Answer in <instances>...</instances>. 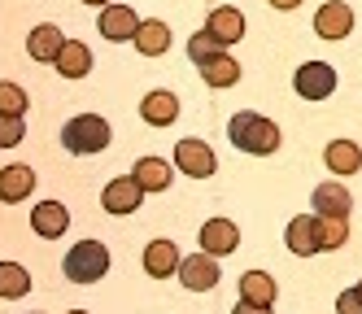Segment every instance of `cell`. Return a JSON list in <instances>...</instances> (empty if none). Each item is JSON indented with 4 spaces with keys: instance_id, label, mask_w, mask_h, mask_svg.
Here are the masks:
<instances>
[{
    "instance_id": "cell-4",
    "label": "cell",
    "mask_w": 362,
    "mask_h": 314,
    "mask_svg": "<svg viewBox=\"0 0 362 314\" xmlns=\"http://www.w3.org/2000/svg\"><path fill=\"white\" fill-rule=\"evenodd\" d=\"M293 88H297V96H305V100H327V96L336 92V70H332L327 62H305V66L297 70V78H293Z\"/></svg>"
},
{
    "instance_id": "cell-23",
    "label": "cell",
    "mask_w": 362,
    "mask_h": 314,
    "mask_svg": "<svg viewBox=\"0 0 362 314\" xmlns=\"http://www.w3.org/2000/svg\"><path fill=\"white\" fill-rule=\"evenodd\" d=\"M310 227H315V249H341L345 236H349V223L345 219H327V214H315L310 219Z\"/></svg>"
},
{
    "instance_id": "cell-17",
    "label": "cell",
    "mask_w": 362,
    "mask_h": 314,
    "mask_svg": "<svg viewBox=\"0 0 362 314\" xmlns=\"http://www.w3.org/2000/svg\"><path fill=\"white\" fill-rule=\"evenodd\" d=\"M35 188V170L31 166H5L0 170V201H27V192Z\"/></svg>"
},
{
    "instance_id": "cell-34",
    "label": "cell",
    "mask_w": 362,
    "mask_h": 314,
    "mask_svg": "<svg viewBox=\"0 0 362 314\" xmlns=\"http://www.w3.org/2000/svg\"><path fill=\"white\" fill-rule=\"evenodd\" d=\"M70 314H88V310H70Z\"/></svg>"
},
{
    "instance_id": "cell-8",
    "label": "cell",
    "mask_w": 362,
    "mask_h": 314,
    "mask_svg": "<svg viewBox=\"0 0 362 314\" xmlns=\"http://www.w3.org/2000/svg\"><path fill=\"white\" fill-rule=\"evenodd\" d=\"M315 31H319V40H336V44H341L354 31V9L341 5V0H332V5H323L315 13Z\"/></svg>"
},
{
    "instance_id": "cell-22",
    "label": "cell",
    "mask_w": 362,
    "mask_h": 314,
    "mask_svg": "<svg viewBox=\"0 0 362 314\" xmlns=\"http://www.w3.org/2000/svg\"><path fill=\"white\" fill-rule=\"evenodd\" d=\"M275 279L267 275V271H249L245 279H240V301L245 306H275Z\"/></svg>"
},
{
    "instance_id": "cell-13",
    "label": "cell",
    "mask_w": 362,
    "mask_h": 314,
    "mask_svg": "<svg viewBox=\"0 0 362 314\" xmlns=\"http://www.w3.org/2000/svg\"><path fill=\"white\" fill-rule=\"evenodd\" d=\"M140 118H144L148 127H170V122L179 118V100H175V92H148V96L140 100Z\"/></svg>"
},
{
    "instance_id": "cell-30",
    "label": "cell",
    "mask_w": 362,
    "mask_h": 314,
    "mask_svg": "<svg viewBox=\"0 0 362 314\" xmlns=\"http://www.w3.org/2000/svg\"><path fill=\"white\" fill-rule=\"evenodd\" d=\"M336 314H362V293L358 288H349V293L336 297Z\"/></svg>"
},
{
    "instance_id": "cell-3",
    "label": "cell",
    "mask_w": 362,
    "mask_h": 314,
    "mask_svg": "<svg viewBox=\"0 0 362 314\" xmlns=\"http://www.w3.org/2000/svg\"><path fill=\"white\" fill-rule=\"evenodd\" d=\"M110 271V249L100 240H79L66 253V279L70 284H96Z\"/></svg>"
},
{
    "instance_id": "cell-25",
    "label": "cell",
    "mask_w": 362,
    "mask_h": 314,
    "mask_svg": "<svg viewBox=\"0 0 362 314\" xmlns=\"http://www.w3.org/2000/svg\"><path fill=\"white\" fill-rule=\"evenodd\" d=\"M31 293V271L22 262H0V297H27Z\"/></svg>"
},
{
    "instance_id": "cell-12",
    "label": "cell",
    "mask_w": 362,
    "mask_h": 314,
    "mask_svg": "<svg viewBox=\"0 0 362 314\" xmlns=\"http://www.w3.org/2000/svg\"><path fill=\"white\" fill-rule=\"evenodd\" d=\"M205 35H214L223 48H227V44H236V40L245 35V18H240V9L218 5V9L210 13V22H205Z\"/></svg>"
},
{
    "instance_id": "cell-32",
    "label": "cell",
    "mask_w": 362,
    "mask_h": 314,
    "mask_svg": "<svg viewBox=\"0 0 362 314\" xmlns=\"http://www.w3.org/2000/svg\"><path fill=\"white\" fill-rule=\"evenodd\" d=\"M275 9H297V5H305V0H271Z\"/></svg>"
},
{
    "instance_id": "cell-28",
    "label": "cell",
    "mask_w": 362,
    "mask_h": 314,
    "mask_svg": "<svg viewBox=\"0 0 362 314\" xmlns=\"http://www.w3.org/2000/svg\"><path fill=\"white\" fill-rule=\"evenodd\" d=\"M218 52H223V44H218L214 35H205V31H197V35H192V44H188V57H192L197 66H201L205 57H218Z\"/></svg>"
},
{
    "instance_id": "cell-2",
    "label": "cell",
    "mask_w": 362,
    "mask_h": 314,
    "mask_svg": "<svg viewBox=\"0 0 362 314\" xmlns=\"http://www.w3.org/2000/svg\"><path fill=\"white\" fill-rule=\"evenodd\" d=\"M62 144L70 153H100V149H110V122L105 118H96V114H79V118H70L62 127Z\"/></svg>"
},
{
    "instance_id": "cell-5",
    "label": "cell",
    "mask_w": 362,
    "mask_h": 314,
    "mask_svg": "<svg viewBox=\"0 0 362 314\" xmlns=\"http://www.w3.org/2000/svg\"><path fill=\"white\" fill-rule=\"evenodd\" d=\"M175 166L179 170H184V175H192V179H210L214 175V153H210V144H205V140H179L175 144Z\"/></svg>"
},
{
    "instance_id": "cell-21",
    "label": "cell",
    "mask_w": 362,
    "mask_h": 314,
    "mask_svg": "<svg viewBox=\"0 0 362 314\" xmlns=\"http://www.w3.org/2000/svg\"><path fill=\"white\" fill-rule=\"evenodd\" d=\"M323 162H327L332 175H354V170L362 166V149H358L354 140H332L327 153H323Z\"/></svg>"
},
{
    "instance_id": "cell-24",
    "label": "cell",
    "mask_w": 362,
    "mask_h": 314,
    "mask_svg": "<svg viewBox=\"0 0 362 314\" xmlns=\"http://www.w3.org/2000/svg\"><path fill=\"white\" fill-rule=\"evenodd\" d=\"M201 78L210 88H231L240 78V66H236V57H227V52H218V57H205L201 62Z\"/></svg>"
},
{
    "instance_id": "cell-19",
    "label": "cell",
    "mask_w": 362,
    "mask_h": 314,
    "mask_svg": "<svg viewBox=\"0 0 362 314\" xmlns=\"http://www.w3.org/2000/svg\"><path fill=\"white\" fill-rule=\"evenodd\" d=\"M144 271H148L153 279L175 275V271H179V249H175L170 240H153V245L144 249Z\"/></svg>"
},
{
    "instance_id": "cell-31",
    "label": "cell",
    "mask_w": 362,
    "mask_h": 314,
    "mask_svg": "<svg viewBox=\"0 0 362 314\" xmlns=\"http://www.w3.org/2000/svg\"><path fill=\"white\" fill-rule=\"evenodd\" d=\"M236 314H271V306H245V301H240Z\"/></svg>"
},
{
    "instance_id": "cell-27",
    "label": "cell",
    "mask_w": 362,
    "mask_h": 314,
    "mask_svg": "<svg viewBox=\"0 0 362 314\" xmlns=\"http://www.w3.org/2000/svg\"><path fill=\"white\" fill-rule=\"evenodd\" d=\"M0 114H9V118L27 114V92H22L18 83H0Z\"/></svg>"
},
{
    "instance_id": "cell-29",
    "label": "cell",
    "mask_w": 362,
    "mask_h": 314,
    "mask_svg": "<svg viewBox=\"0 0 362 314\" xmlns=\"http://www.w3.org/2000/svg\"><path fill=\"white\" fill-rule=\"evenodd\" d=\"M22 136H27V127H22V118L0 114V149H13V144H22Z\"/></svg>"
},
{
    "instance_id": "cell-1",
    "label": "cell",
    "mask_w": 362,
    "mask_h": 314,
    "mask_svg": "<svg viewBox=\"0 0 362 314\" xmlns=\"http://www.w3.org/2000/svg\"><path fill=\"white\" fill-rule=\"evenodd\" d=\"M227 136H231L236 149L257 153V157H267V153L279 149V127L271 118H262V114H236V118L227 122Z\"/></svg>"
},
{
    "instance_id": "cell-35",
    "label": "cell",
    "mask_w": 362,
    "mask_h": 314,
    "mask_svg": "<svg viewBox=\"0 0 362 314\" xmlns=\"http://www.w3.org/2000/svg\"><path fill=\"white\" fill-rule=\"evenodd\" d=\"M358 293H362V284H358Z\"/></svg>"
},
{
    "instance_id": "cell-9",
    "label": "cell",
    "mask_w": 362,
    "mask_h": 314,
    "mask_svg": "<svg viewBox=\"0 0 362 314\" xmlns=\"http://www.w3.org/2000/svg\"><path fill=\"white\" fill-rule=\"evenodd\" d=\"M140 201H144V192H140V183H136L132 175L105 183V192H100V205H105L110 214H136Z\"/></svg>"
},
{
    "instance_id": "cell-11",
    "label": "cell",
    "mask_w": 362,
    "mask_h": 314,
    "mask_svg": "<svg viewBox=\"0 0 362 314\" xmlns=\"http://www.w3.org/2000/svg\"><path fill=\"white\" fill-rule=\"evenodd\" d=\"M31 227H35V236H44V240H57V236L70 227V209L62 201H40L35 214H31Z\"/></svg>"
},
{
    "instance_id": "cell-10",
    "label": "cell",
    "mask_w": 362,
    "mask_h": 314,
    "mask_svg": "<svg viewBox=\"0 0 362 314\" xmlns=\"http://www.w3.org/2000/svg\"><path fill=\"white\" fill-rule=\"evenodd\" d=\"M136 26H140V18H136L132 5H105V9H100V35L114 40V44L132 40V35H136Z\"/></svg>"
},
{
    "instance_id": "cell-14",
    "label": "cell",
    "mask_w": 362,
    "mask_h": 314,
    "mask_svg": "<svg viewBox=\"0 0 362 314\" xmlns=\"http://www.w3.org/2000/svg\"><path fill=\"white\" fill-rule=\"evenodd\" d=\"M132 44L144 52V57H162V52L170 48V26H166L162 18L140 22V26H136V35H132Z\"/></svg>"
},
{
    "instance_id": "cell-26",
    "label": "cell",
    "mask_w": 362,
    "mask_h": 314,
    "mask_svg": "<svg viewBox=\"0 0 362 314\" xmlns=\"http://www.w3.org/2000/svg\"><path fill=\"white\" fill-rule=\"evenodd\" d=\"M288 249H293V253H301V257L319 253V249H315V227H310V219H305V214L288 223Z\"/></svg>"
},
{
    "instance_id": "cell-18",
    "label": "cell",
    "mask_w": 362,
    "mask_h": 314,
    "mask_svg": "<svg viewBox=\"0 0 362 314\" xmlns=\"http://www.w3.org/2000/svg\"><path fill=\"white\" fill-rule=\"evenodd\" d=\"M53 66L62 70V78H83V74L92 70V52H88V44H79V40H66Z\"/></svg>"
},
{
    "instance_id": "cell-33",
    "label": "cell",
    "mask_w": 362,
    "mask_h": 314,
    "mask_svg": "<svg viewBox=\"0 0 362 314\" xmlns=\"http://www.w3.org/2000/svg\"><path fill=\"white\" fill-rule=\"evenodd\" d=\"M83 5H110V0H83Z\"/></svg>"
},
{
    "instance_id": "cell-16",
    "label": "cell",
    "mask_w": 362,
    "mask_h": 314,
    "mask_svg": "<svg viewBox=\"0 0 362 314\" xmlns=\"http://www.w3.org/2000/svg\"><path fill=\"white\" fill-rule=\"evenodd\" d=\"M132 179L140 183V192H166L170 188V166L162 162V157H140Z\"/></svg>"
},
{
    "instance_id": "cell-20",
    "label": "cell",
    "mask_w": 362,
    "mask_h": 314,
    "mask_svg": "<svg viewBox=\"0 0 362 314\" xmlns=\"http://www.w3.org/2000/svg\"><path fill=\"white\" fill-rule=\"evenodd\" d=\"M62 44H66V35H62V26H53V22L35 26L31 40H27V48H31V57H35V62H57Z\"/></svg>"
},
{
    "instance_id": "cell-15",
    "label": "cell",
    "mask_w": 362,
    "mask_h": 314,
    "mask_svg": "<svg viewBox=\"0 0 362 314\" xmlns=\"http://www.w3.org/2000/svg\"><path fill=\"white\" fill-rule=\"evenodd\" d=\"M310 201H315V214H327V219H345L349 205H354V197L341 188V183H319Z\"/></svg>"
},
{
    "instance_id": "cell-7",
    "label": "cell",
    "mask_w": 362,
    "mask_h": 314,
    "mask_svg": "<svg viewBox=\"0 0 362 314\" xmlns=\"http://www.w3.org/2000/svg\"><path fill=\"white\" fill-rule=\"evenodd\" d=\"M179 279H184V288H192V293H210V288L218 284V262L210 253L179 257Z\"/></svg>"
},
{
    "instance_id": "cell-6",
    "label": "cell",
    "mask_w": 362,
    "mask_h": 314,
    "mask_svg": "<svg viewBox=\"0 0 362 314\" xmlns=\"http://www.w3.org/2000/svg\"><path fill=\"white\" fill-rule=\"evenodd\" d=\"M240 249V227L231 219H210L201 227V253L223 257V253H236Z\"/></svg>"
}]
</instances>
